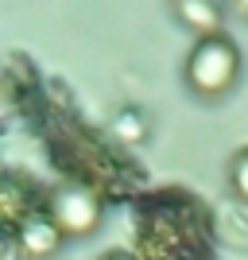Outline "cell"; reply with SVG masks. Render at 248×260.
Returning <instances> with one entry per match:
<instances>
[{"label":"cell","instance_id":"obj_1","mask_svg":"<svg viewBox=\"0 0 248 260\" xmlns=\"http://www.w3.org/2000/svg\"><path fill=\"white\" fill-rule=\"evenodd\" d=\"M237 70H240V54L233 47V39L225 35H205L198 39V47L190 51L186 58V82L194 93L202 98H217L225 93L233 82H237Z\"/></svg>","mask_w":248,"mask_h":260},{"label":"cell","instance_id":"obj_2","mask_svg":"<svg viewBox=\"0 0 248 260\" xmlns=\"http://www.w3.org/2000/svg\"><path fill=\"white\" fill-rule=\"evenodd\" d=\"M51 221L58 225V233H70V237H82V233H89V229H97L101 221V206L97 198L89 194V190H82V186H66V190H58L51 202Z\"/></svg>","mask_w":248,"mask_h":260},{"label":"cell","instance_id":"obj_3","mask_svg":"<svg viewBox=\"0 0 248 260\" xmlns=\"http://www.w3.org/2000/svg\"><path fill=\"white\" fill-rule=\"evenodd\" d=\"M58 245H62V233L51 217H31L20 233V249L27 260H51L58 252Z\"/></svg>","mask_w":248,"mask_h":260},{"label":"cell","instance_id":"obj_4","mask_svg":"<svg viewBox=\"0 0 248 260\" xmlns=\"http://www.w3.org/2000/svg\"><path fill=\"white\" fill-rule=\"evenodd\" d=\"M179 12H183V20L190 23V27H198L202 31V39L205 35H217V4H209V0H183L179 4Z\"/></svg>","mask_w":248,"mask_h":260},{"label":"cell","instance_id":"obj_5","mask_svg":"<svg viewBox=\"0 0 248 260\" xmlns=\"http://www.w3.org/2000/svg\"><path fill=\"white\" fill-rule=\"evenodd\" d=\"M229 183H233L240 202H248V148H240V152L233 155V163H229Z\"/></svg>","mask_w":248,"mask_h":260},{"label":"cell","instance_id":"obj_6","mask_svg":"<svg viewBox=\"0 0 248 260\" xmlns=\"http://www.w3.org/2000/svg\"><path fill=\"white\" fill-rule=\"evenodd\" d=\"M117 132H120V136H140V124H136V117H120V120H117Z\"/></svg>","mask_w":248,"mask_h":260},{"label":"cell","instance_id":"obj_7","mask_svg":"<svg viewBox=\"0 0 248 260\" xmlns=\"http://www.w3.org/2000/svg\"><path fill=\"white\" fill-rule=\"evenodd\" d=\"M101 260H136V256H128V252H109V256H101Z\"/></svg>","mask_w":248,"mask_h":260}]
</instances>
